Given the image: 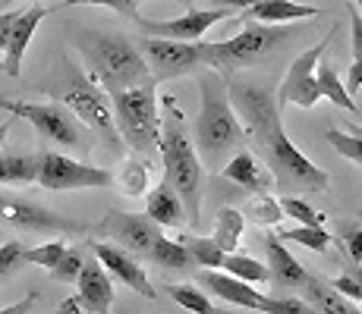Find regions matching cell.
<instances>
[{
  "instance_id": "obj_1",
  "label": "cell",
  "mask_w": 362,
  "mask_h": 314,
  "mask_svg": "<svg viewBox=\"0 0 362 314\" xmlns=\"http://www.w3.org/2000/svg\"><path fill=\"white\" fill-rule=\"evenodd\" d=\"M227 101L233 114L243 116V129L262 151L264 164L271 167V176L281 186L284 195L296 192H325L331 176L315 167L303 151L287 138L281 123V107H277L274 88L259 79H243V76H227Z\"/></svg>"
},
{
  "instance_id": "obj_2",
  "label": "cell",
  "mask_w": 362,
  "mask_h": 314,
  "mask_svg": "<svg viewBox=\"0 0 362 314\" xmlns=\"http://www.w3.org/2000/svg\"><path fill=\"white\" fill-rule=\"evenodd\" d=\"M73 44L79 47L82 60L88 66L86 76L104 95H117V92H127V88L151 82V73L145 66L142 54H139V47L132 44L127 35L79 29Z\"/></svg>"
},
{
  "instance_id": "obj_3",
  "label": "cell",
  "mask_w": 362,
  "mask_h": 314,
  "mask_svg": "<svg viewBox=\"0 0 362 314\" xmlns=\"http://www.w3.org/2000/svg\"><path fill=\"white\" fill-rule=\"evenodd\" d=\"M199 116H196V148L202 167H211L218 173L246 142V129L236 120L230 101H227V79L221 73L199 76Z\"/></svg>"
},
{
  "instance_id": "obj_4",
  "label": "cell",
  "mask_w": 362,
  "mask_h": 314,
  "mask_svg": "<svg viewBox=\"0 0 362 314\" xmlns=\"http://www.w3.org/2000/svg\"><path fill=\"white\" fill-rule=\"evenodd\" d=\"M41 92H47L54 97V104L66 107L88 132L101 138L114 155H123V138L117 132L114 123V110H110V97L82 73L69 57H60V69Z\"/></svg>"
},
{
  "instance_id": "obj_5",
  "label": "cell",
  "mask_w": 362,
  "mask_h": 314,
  "mask_svg": "<svg viewBox=\"0 0 362 314\" xmlns=\"http://www.w3.org/2000/svg\"><path fill=\"white\" fill-rule=\"evenodd\" d=\"M164 116H161V138H158V155L164 160V179L173 186L186 207V220L199 227L202 211V160L196 155L186 132V120L173 97H164Z\"/></svg>"
},
{
  "instance_id": "obj_6",
  "label": "cell",
  "mask_w": 362,
  "mask_h": 314,
  "mask_svg": "<svg viewBox=\"0 0 362 314\" xmlns=\"http://www.w3.org/2000/svg\"><path fill=\"white\" fill-rule=\"evenodd\" d=\"M107 97L123 145L132 148L136 155H142L145 160L155 157L158 138H161V114H158L155 82H145V85L127 88V92H117Z\"/></svg>"
},
{
  "instance_id": "obj_7",
  "label": "cell",
  "mask_w": 362,
  "mask_h": 314,
  "mask_svg": "<svg viewBox=\"0 0 362 314\" xmlns=\"http://www.w3.org/2000/svg\"><path fill=\"white\" fill-rule=\"evenodd\" d=\"M293 38V32L287 25H262V23H246L240 35L227 41H202L205 51V66H211L214 73L227 76L240 73L246 66H255L268 54H274L284 41Z\"/></svg>"
},
{
  "instance_id": "obj_8",
  "label": "cell",
  "mask_w": 362,
  "mask_h": 314,
  "mask_svg": "<svg viewBox=\"0 0 362 314\" xmlns=\"http://www.w3.org/2000/svg\"><path fill=\"white\" fill-rule=\"evenodd\" d=\"M0 223L23 233H41V236H82L92 233V227L82 220H73L66 214L51 211L47 205H38L32 198L13 192H0Z\"/></svg>"
},
{
  "instance_id": "obj_9",
  "label": "cell",
  "mask_w": 362,
  "mask_h": 314,
  "mask_svg": "<svg viewBox=\"0 0 362 314\" xmlns=\"http://www.w3.org/2000/svg\"><path fill=\"white\" fill-rule=\"evenodd\" d=\"M139 54H142L145 66L151 73V82H167L180 79V76L196 73L199 66H205V51L202 41H170V38H145L139 41Z\"/></svg>"
},
{
  "instance_id": "obj_10",
  "label": "cell",
  "mask_w": 362,
  "mask_h": 314,
  "mask_svg": "<svg viewBox=\"0 0 362 314\" xmlns=\"http://www.w3.org/2000/svg\"><path fill=\"white\" fill-rule=\"evenodd\" d=\"M41 188L51 192H76V188H110L114 170H104L95 164H82L57 151H41L38 155V179Z\"/></svg>"
},
{
  "instance_id": "obj_11",
  "label": "cell",
  "mask_w": 362,
  "mask_h": 314,
  "mask_svg": "<svg viewBox=\"0 0 362 314\" xmlns=\"http://www.w3.org/2000/svg\"><path fill=\"white\" fill-rule=\"evenodd\" d=\"M92 233L110 239V246L123 248L127 255L136 258V261H148L151 248H155V242L164 236V229L158 227V223H151L145 214H127V211L110 207L101 217V223L92 227Z\"/></svg>"
},
{
  "instance_id": "obj_12",
  "label": "cell",
  "mask_w": 362,
  "mask_h": 314,
  "mask_svg": "<svg viewBox=\"0 0 362 314\" xmlns=\"http://www.w3.org/2000/svg\"><path fill=\"white\" fill-rule=\"evenodd\" d=\"M13 116H23V120H29L35 129H38V135L47 138V142H57V145H64V148H73V151H88V148H92L86 126L76 120V116L69 114L66 107H60V104H54V101L51 104L16 101V110H13Z\"/></svg>"
},
{
  "instance_id": "obj_13",
  "label": "cell",
  "mask_w": 362,
  "mask_h": 314,
  "mask_svg": "<svg viewBox=\"0 0 362 314\" xmlns=\"http://www.w3.org/2000/svg\"><path fill=\"white\" fill-rule=\"evenodd\" d=\"M334 35H337V25H331V32L325 35L315 47L303 51L293 63H290L287 76H284V82L277 85V92H274L277 107H290V104H296V107H303V110H312L318 104V97H322V95H318L315 66H318V60H322V54L328 51Z\"/></svg>"
},
{
  "instance_id": "obj_14",
  "label": "cell",
  "mask_w": 362,
  "mask_h": 314,
  "mask_svg": "<svg viewBox=\"0 0 362 314\" xmlns=\"http://www.w3.org/2000/svg\"><path fill=\"white\" fill-rule=\"evenodd\" d=\"M233 13L227 10H186L183 16L177 19H145L139 16V29H142L145 38H170V41H202L205 38V32L211 29V25L224 23V19H230Z\"/></svg>"
},
{
  "instance_id": "obj_15",
  "label": "cell",
  "mask_w": 362,
  "mask_h": 314,
  "mask_svg": "<svg viewBox=\"0 0 362 314\" xmlns=\"http://www.w3.org/2000/svg\"><path fill=\"white\" fill-rule=\"evenodd\" d=\"M86 248L98 258V264L110 277L127 283L132 292H139L142 298H158V292L151 289L148 274L142 270V261H136L132 255H127V251L117 248V246H110V242H86Z\"/></svg>"
},
{
  "instance_id": "obj_16",
  "label": "cell",
  "mask_w": 362,
  "mask_h": 314,
  "mask_svg": "<svg viewBox=\"0 0 362 314\" xmlns=\"http://www.w3.org/2000/svg\"><path fill=\"white\" fill-rule=\"evenodd\" d=\"M76 305L88 314H110L114 308V280L98 264V258H86L76 277Z\"/></svg>"
},
{
  "instance_id": "obj_17",
  "label": "cell",
  "mask_w": 362,
  "mask_h": 314,
  "mask_svg": "<svg viewBox=\"0 0 362 314\" xmlns=\"http://www.w3.org/2000/svg\"><path fill=\"white\" fill-rule=\"evenodd\" d=\"M199 283L205 286V289H211L218 298H224V302L236 305V308L268 314V302H271V296H264V292L252 289L249 283L236 280V277L224 274V270H202V274H199Z\"/></svg>"
},
{
  "instance_id": "obj_18",
  "label": "cell",
  "mask_w": 362,
  "mask_h": 314,
  "mask_svg": "<svg viewBox=\"0 0 362 314\" xmlns=\"http://www.w3.org/2000/svg\"><path fill=\"white\" fill-rule=\"evenodd\" d=\"M47 13H54V10L38 6V4H32L29 10L16 13V23H13L10 41H6V51H4V73L6 76L19 79V73H23V57H25V51H29L32 38H35V29L45 23Z\"/></svg>"
},
{
  "instance_id": "obj_19",
  "label": "cell",
  "mask_w": 362,
  "mask_h": 314,
  "mask_svg": "<svg viewBox=\"0 0 362 314\" xmlns=\"http://www.w3.org/2000/svg\"><path fill=\"white\" fill-rule=\"evenodd\" d=\"M264 251H268V283L274 289H303L305 280H309V270L296 261L293 251L277 236L264 239Z\"/></svg>"
},
{
  "instance_id": "obj_20",
  "label": "cell",
  "mask_w": 362,
  "mask_h": 314,
  "mask_svg": "<svg viewBox=\"0 0 362 314\" xmlns=\"http://www.w3.org/2000/svg\"><path fill=\"white\" fill-rule=\"evenodd\" d=\"M318 6L296 4V0H255L249 10L240 13L243 23H262V25H284V23H299V19H315Z\"/></svg>"
},
{
  "instance_id": "obj_21",
  "label": "cell",
  "mask_w": 362,
  "mask_h": 314,
  "mask_svg": "<svg viewBox=\"0 0 362 314\" xmlns=\"http://www.w3.org/2000/svg\"><path fill=\"white\" fill-rule=\"evenodd\" d=\"M221 176H224L227 183L240 186L243 192H252V195L268 192V188L274 186V176H271V170H264V167L252 155H249L246 148H240L224 167H221Z\"/></svg>"
},
{
  "instance_id": "obj_22",
  "label": "cell",
  "mask_w": 362,
  "mask_h": 314,
  "mask_svg": "<svg viewBox=\"0 0 362 314\" xmlns=\"http://www.w3.org/2000/svg\"><path fill=\"white\" fill-rule=\"evenodd\" d=\"M145 217H148L151 223H158V227H183L186 223V207L183 201H180V195L173 192V186L167 183V179L161 176V183H158L155 188L148 192V198H145Z\"/></svg>"
},
{
  "instance_id": "obj_23",
  "label": "cell",
  "mask_w": 362,
  "mask_h": 314,
  "mask_svg": "<svg viewBox=\"0 0 362 314\" xmlns=\"http://www.w3.org/2000/svg\"><path fill=\"white\" fill-rule=\"evenodd\" d=\"M299 292H303V302L312 305L318 314H362L350 298L334 292L331 283L322 280V277H315V274H309V280H305V286Z\"/></svg>"
},
{
  "instance_id": "obj_24",
  "label": "cell",
  "mask_w": 362,
  "mask_h": 314,
  "mask_svg": "<svg viewBox=\"0 0 362 314\" xmlns=\"http://www.w3.org/2000/svg\"><path fill=\"white\" fill-rule=\"evenodd\" d=\"M38 179V155L6 151L0 155V186H29Z\"/></svg>"
},
{
  "instance_id": "obj_25",
  "label": "cell",
  "mask_w": 362,
  "mask_h": 314,
  "mask_svg": "<svg viewBox=\"0 0 362 314\" xmlns=\"http://www.w3.org/2000/svg\"><path fill=\"white\" fill-rule=\"evenodd\" d=\"M243 223H246V217H243L236 207H224V211L218 214V223H214V246H218L224 255H233L236 246H240L243 239Z\"/></svg>"
},
{
  "instance_id": "obj_26",
  "label": "cell",
  "mask_w": 362,
  "mask_h": 314,
  "mask_svg": "<svg viewBox=\"0 0 362 314\" xmlns=\"http://www.w3.org/2000/svg\"><path fill=\"white\" fill-rule=\"evenodd\" d=\"M315 82H318V95H322V97H328L331 104H337V107H344L346 114H356V101H353V97L346 95V85H344V82H340L337 69H334L331 63H322V66H318Z\"/></svg>"
},
{
  "instance_id": "obj_27",
  "label": "cell",
  "mask_w": 362,
  "mask_h": 314,
  "mask_svg": "<svg viewBox=\"0 0 362 314\" xmlns=\"http://www.w3.org/2000/svg\"><path fill=\"white\" fill-rule=\"evenodd\" d=\"M148 173H151L148 160L129 157L127 164H123V170L114 173V186H120L123 195H129V198H139L142 192H148Z\"/></svg>"
},
{
  "instance_id": "obj_28",
  "label": "cell",
  "mask_w": 362,
  "mask_h": 314,
  "mask_svg": "<svg viewBox=\"0 0 362 314\" xmlns=\"http://www.w3.org/2000/svg\"><path fill=\"white\" fill-rule=\"evenodd\" d=\"M221 270H224V274H230V277H236V280L249 283V286L268 283V267H264L262 261H255V258L240 255V251L227 255V258H224V267H221Z\"/></svg>"
},
{
  "instance_id": "obj_29",
  "label": "cell",
  "mask_w": 362,
  "mask_h": 314,
  "mask_svg": "<svg viewBox=\"0 0 362 314\" xmlns=\"http://www.w3.org/2000/svg\"><path fill=\"white\" fill-rule=\"evenodd\" d=\"M325 138L331 142V148L337 151V155L350 157L356 167H362V126L346 123V129H328Z\"/></svg>"
},
{
  "instance_id": "obj_30",
  "label": "cell",
  "mask_w": 362,
  "mask_h": 314,
  "mask_svg": "<svg viewBox=\"0 0 362 314\" xmlns=\"http://www.w3.org/2000/svg\"><path fill=\"white\" fill-rule=\"evenodd\" d=\"M167 296H170L180 308H186L192 314H221L218 308H214L211 298H208L202 289H196L192 283H170L167 286Z\"/></svg>"
},
{
  "instance_id": "obj_31",
  "label": "cell",
  "mask_w": 362,
  "mask_h": 314,
  "mask_svg": "<svg viewBox=\"0 0 362 314\" xmlns=\"http://www.w3.org/2000/svg\"><path fill=\"white\" fill-rule=\"evenodd\" d=\"M277 239L281 242H296V246L309 248V251H318V255H325V251L331 248L334 236L325 233L322 227H293V229H277Z\"/></svg>"
},
{
  "instance_id": "obj_32",
  "label": "cell",
  "mask_w": 362,
  "mask_h": 314,
  "mask_svg": "<svg viewBox=\"0 0 362 314\" xmlns=\"http://www.w3.org/2000/svg\"><path fill=\"white\" fill-rule=\"evenodd\" d=\"M148 264H158V267H170V270H186L192 264V258L186 255L183 242L177 239H167V236H161V239L155 242V248H151L148 255Z\"/></svg>"
},
{
  "instance_id": "obj_33",
  "label": "cell",
  "mask_w": 362,
  "mask_h": 314,
  "mask_svg": "<svg viewBox=\"0 0 362 314\" xmlns=\"http://www.w3.org/2000/svg\"><path fill=\"white\" fill-rule=\"evenodd\" d=\"M183 248L186 255L192 258V264H199V267L205 270H221L224 267V251L214 246V239H202V236H186L183 239Z\"/></svg>"
},
{
  "instance_id": "obj_34",
  "label": "cell",
  "mask_w": 362,
  "mask_h": 314,
  "mask_svg": "<svg viewBox=\"0 0 362 314\" xmlns=\"http://www.w3.org/2000/svg\"><path fill=\"white\" fill-rule=\"evenodd\" d=\"M243 217H249L252 223H259V227H277L284 217V211H281V205H277V198H271L268 192H259L249 198Z\"/></svg>"
},
{
  "instance_id": "obj_35",
  "label": "cell",
  "mask_w": 362,
  "mask_h": 314,
  "mask_svg": "<svg viewBox=\"0 0 362 314\" xmlns=\"http://www.w3.org/2000/svg\"><path fill=\"white\" fill-rule=\"evenodd\" d=\"M334 233H337L334 242L346 251V258H350L353 264H362V223L359 220H337Z\"/></svg>"
},
{
  "instance_id": "obj_36",
  "label": "cell",
  "mask_w": 362,
  "mask_h": 314,
  "mask_svg": "<svg viewBox=\"0 0 362 314\" xmlns=\"http://www.w3.org/2000/svg\"><path fill=\"white\" fill-rule=\"evenodd\" d=\"M277 205H281L284 217H293L299 227H322V223H325V214H318L309 201L296 198V195H284Z\"/></svg>"
},
{
  "instance_id": "obj_37",
  "label": "cell",
  "mask_w": 362,
  "mask_h": 314,
  "mask_svg": "<svg viewBox=\"0 0 362 314\" xmlns=\"http://www.w3.org/2000/svg\"><path fill=\"white\" fill-rule=\"evenodd\" d=\"M66 242L64 239H54V242H45V246H38V248H25L23 251V264H38V267H45V270H51L54 264L60 261V258L66 255Z\"/></svg>"
},
{
  "instance_id": "obj_38",
  "label": "cell",
  "mask_w": 362,
  "mask_h": 314,
  "mask_svg": "<svg viewBox=\"0 0 362 314\" xmlns=\"http://www.w3.org/2000/svg\"><path fill=\"white\" fill-rule=\"evenodd\" d=\"M82 264H86V246L66 248V255L51 267V277H54L57 283H76V277H79Z\"/></svg>"
},
{
  "instance_id": "obj_39",
  "label": "cell",
  "mask_w": 362,
  "mask_h": 314,
  "mask_svg": "<svg viewBox=\"0 0 362 314\" xmlns=\"http://www.w3.org/2000/svg\"><path fill=\"white\" fill-rule=\"evenodd\" d=\"M23 251H25V246L19 239L0 246V280H6L10 274H16V270L23 267Z\"/></svg>"
},
{
  "instance_id": "obj_40",
  "label": "cell",
  "mask_w": 362,
  "mask_h": 314,
  "mask_svg": "<svg viewBox=\"0 0 362 314\" xmlns=\"http://www.w3.org/2000/svg\"><path fill=\"white\" fill-rule=\"evenodd\" d=\"M66 6H107V10L139 23V0H66Z\"/></svg>"
},
{
  "instance_id": "obj_41",
  "label": "cell",
  "mask_w": 362,
  "mask_h": 314,
  "mask_svg": "<svg viewBox=\"0 0 362 314\" xmlns=\"http://www.w3.org/2000/svg\"><path fill=\"white\" fill-rule=\"evenodd\" d=\"M268 314H318V311L296 296H271Z\"/></svg>"
},
{
  "instance_id": "obj_42",
  "label": "cell",
  "mask_w": 362,
  "mask_h": 314,
  "mask_svg": "<svg viewBox=\"0 0 362 314\" xmlns=\"http://www.w3.org/2000/svg\"><path fill=\"white\" fill-rule=\"evenodd\" d=\"M328 283H331V289H334V292H340L344 298H350V302H362V286L353 280L350 274L334 277V280H328Z\"/></svg>"
},
{
  "instance_id": "obj_43",
  "label": "cell",
  "mask_w": 362,
  "mask_h": 314,
  "mask_svg": "<svg viewBox=\"0 0 362 314\" xmlns=\"http://www.w3.org/2000/svg\"><path fill=\"white\" fill-rule=\"evenodd\" d=\"M350 13V51H353V60L362 57V16L356 6H346Z\"/></svg>"
},
{
  "instance_id": "obj_44",
  "label": "cell",
  "mask_w": 362,
  "mask_h": 314,
  "mask_svg": "<svg viewBox=\"0 0 362 314\" xmlns=\"http://www.w3.org/2000/svg\"><path fill=\"white\" fill-rule=\"evenodd\" d=\"M35 302H38V292H25L19 302H13V305H6V308H0V314H29L35 308Z\"/></svg>"
},
{
  "instance_id": "obj_45",
  "label": "cell",
  "mask_w": 362,
  "mask_h": 314,
  "mask_svg": "<svg viewBox=\"0 0 362 314\" xmlns=\"http://www.w3.org/2000/svg\"><path fill=\"white\" fill-rule=\"evenodd\" d=\"M362 92V57L359 60H353V66H350V76H346V95H356Z\"/></svg>"
},
{
  "instance_id": "obj_46",
  "label": "cell",
  "mask_w": 362,
  "mask_h": 314,
  "mask_svg": "<svg viewBox=\"0 0 362 314\" xmlns=\"http://www.w3.org/2000/svg\"><path fill=\"white\" fill-rule=\"evenodd\" d=\"M13 23H16V13H0V57H4V51H6V41H10Z\"/></svg>"
},
{
  "instance_id": "obj_47",
  "label": "cell",
  "mask_w": 362,
  "mask_h": 314,
  "mask_svg": "<svg viewBox=\"0 0 362 314\" xmlns=\"http://www.w3.org/2000/svg\"><path fill=\"white\" fill-rule=\"evenodd\" d=\"M218 10H227V13H233V10H249V6L255 4V0H211Z\"/></svg>"
},
{
  "instance_id": "obj_48",
  "label": "cell",
  "mask_w": 362,
  "mask_h": 314,
  "mask_svg": "<svg viewBox=\"0 0 362 314\" xmlns=\"http://www.w3.org/2000/svg\"><path fill=\"white\" fill-rule=\"evenodd\" d=\"M51 314H79V305H76V298H66V302H60L57 311H51Z\"/></svg>"
},
{
  "instance_id": "obj_49",
  "label": "cell",
  "mask_w": 362,
  "mask_h": 314,
  "mask_svg": "<svg viewBox=\"0 0 362 314\" xmlns=\"http://www.w3.org/2000/svg\"><path fill=\"white\" fill-rule=\"evenodd\" d=\"M13 120H16V116H10V120H6V123H0V145H4V142H6V135H10Z\"/></svg>"
},
{
  "instance_id": "obj_50",
  "label": "cell",
  "mask_w": 362,
  "mask_h": 314,
  "mask_svg": "<svg viewBox=\"0 0 362 314\" xmlns=\"http://www.w3.org/2000/svg\"><path fill=\"white\" fill-rule=\"evenodd\" d=\"M0 110L13 114V110H16V101H13V97H6V95H0Z\"/></svg>"
},
{
  "instance_id": "obj_51",
  "label": "cell",
  "mask_w": 362,
  "mask_h": 314,
  "mask_svg": "<svg viewBox=\"0 0 362 314\" xmlns=\"http://www.w3.org/2000/svg\"><path fill=\"white\" fill-rule=\"evenodd\" d=\"M350 277H353V280H356V283L362 286V264H353V267H350Z\"/></svg>"
},
{
  "instance_id": "obj_52",
  "label": "cell",
  "mask_w": 362,
  "mask_h": 314,
  "mask_svg": "<svg viewBox=\"0 0 362 314\" xmlns=\"http://www.w3.org/2000/svg\"><path fill=\"white\" fill-rule=\"evenodd\" d=\"M356 10H359V16H362V0H356Z\"/></svg>"
},
{
  "instance_id": "obj_53",
  "label": "cell",
  "mask_w": 362,
  "mask_h": 314,
  "mask_svg": "<svg viewBox=\"0 0 362 314\" xmlns=\"http://www.w3.org/2000/svg\"><path fill=\"white\" fill-rule=\"evenodd\" d=\"M10 4H19V0H4V6H10Z\"/></svg>"
},
{
  "instance_id": "obj_54",
  "label": "cell",
  "mask_w": 362,
  "mask_h": 314,
  "mask_svg": "<svg viewBox=\"0 0 362 314\" xmlns=\"http://www.w3.org/2000/svg\"><path fill=\"white\" fill-rule=\"evenodd\" d=\"M0 73H4V57H0Z\"/></svg>"
},
{
  "instance_id": "obj_55",
  "label": "cell",
  "mask_w": 362,
  "mask_h": 314,
  "mask_svg": "<svg viewBox=\"0 0 362 314\" xmlns=\"http://www.w3.org/2000/svg\"><path fill=\"white\" fill-rule=\"evenodd\" d=\"M180 4H192V0H180Z\"/></svg>"
},
{
  "instance_id": "obj_56",
  "label": "cell",
  "mask_w": 362,
  "mask_h": 314,
  "mask_svg": "<svg viewBox=\"0 0 362 314\" xmlns=\"http://www.w3.org/2000/svg\"><path fill=\"white\" fill-rule=\"evenodd\" d=\"M356 220H359V223H362V211H359V217H356Z\"/></svg>"
}]
</instances>
